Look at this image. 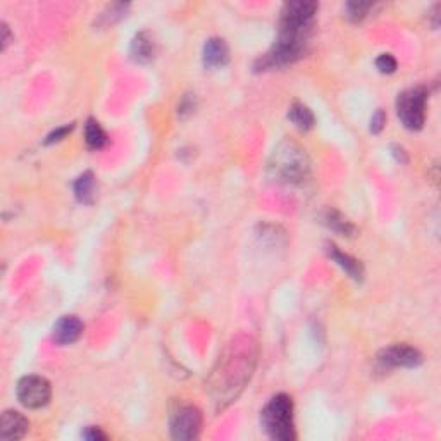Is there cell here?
I'll return each mask as SVG.
<instances>
[{
	"label": "cell",
	"instance_id": "obj_11",
	"mask_svg": "<svg viewBox=\"0 0 441 441\" xmlns=\"http://www.w3.org/2000/svg\"><path fill=\"white\" fill-rule=\"evenodd\" d=\"M203 66L209 69L223 68L226 66L228 60H230V48H228L226 42L223 38H209L203 45L202 52Z\"/></svg>",
	"mask_w": 441,
	"mask_h": 441
},
{
	"label": "cell",
	"instance_id": "obj_20",
	"mask_svg": "<svg viewBox=\"0 0 441 441\" xmlns=\"http://www.w3.org/2000/svg\"><path fill=\"white\" fill-rule=\"evenodd\" d=\"M73 129H75V124H64V126H60V128L54 129V132L48 134L47 140H45V144L51 145V144H57V142L64 140V138H66L68 134L73 132Z\"/></svg>",
	"mask_w": 441,
	"mask_h": 441
},
{
	"label": "cell",
	"instance_id": "obj_24",
	"mask_svg": "<svg viewBox=\"0 0 441 441\" xmlns=\"http://www.w3.org/2000/svg\"><path fill=\"white\" fill-rule=\"evenodd\" d=\"M11 43V33H9V26L6 23H2V48L6 51L7 45Z\"/></svg>",
	"mask_w": 441,
	"mask_h": 441
},
{
	"label": "cell",
	"instance_id": "obj_2",
	"mask_svg": "<svg viewBox=\"0 0 441 441\" xmlns=\"http://www.w3.org/2000/svg\"><path fill=\"white\" fill-rule=\"evenodd\" d=\"M267 173L277 183L300 185L310 176V159L295 142H281L269 157Z\"/></svg>",
	"mask_w": 441,
	"mask_h": 441
},
{
	"label": "cell",
	"instance_id": "obj_23",
	"mask_svg": "<svg viewBox=\"0 0 441 441\" xmlns=\"http://www.w3.org/2000/svg\"><path fill=\"white\" fill-rule=\"evenodd\" d=\"M391 154H393V157L397 159V162H400V164H407V162H408L407 152H405V150H403V147L391 145Z\"/></svg>",
	"mask_w": 441,
	"mask_h": 441
},
{
	"label": "cell",
	"instance_id": "obj_5",
	"mask_svg": "<svg viewBox=\"0 0 441 441\" xmlns=\"http://www.w3.org/2000/svg\"><path fill=\"white\" fill-rule=\"evenodd\" d=\"M16 395H18L21 405L36 410V408H42L51 402L52 386L48 379H45L43 376L30 374L19 379Z\"/></svg>",
	"mask_w": 441,
	"mask_h": 441
},
{
	"label": "cell",
	"instance_id": "obj_4",
	"mask_svg": "<svg viewBox=\"0 0 441 441\" xmlns=\"http://www.w3.org/2000/svg\"><path fill=\"white\" fill-rule=\"evenodd\" d=\"M426 100L427 92L424 87L405 90L398 95L397 114L402 124L410 132L423 129L424 122H426Z\"/></svg>",
	"mask_w": 441,
	"mask_h": 441
},
{
	"label": "cell",
	"instance_id": "obj_12",
	"mask_svg": "<svg viewBox=\"0 0 441 441\" xmlns=\"http://www.w3.org/2000/svg\"><path fill=\"white\" fill-rule=\"evenodd\" d=\"M129 55L137 64H147L154 59L155 55V42L147 31H142L133 38L132 47H129Z\"/></svg>",
	"mask_w": 441,
	"mask_h": 441
},
{
	"label": "cell",
	"instance_id": "obj_3",
	"mask_svg": "<svg viewBox=\"0 0 441 441\" xmlns=\"http://www.w3.org/2000/svg\"><path fill=\"white\" fill-rule=\"evenodd\" d=\"M260 424L265 435L276 441L297 440L295 424H293V400L288 395L280 393L269 400L260 412Z\"/></svg>",
	"mask_w": 441,
	"mask_h": 441
},
{
	"label": "cell",
	"instance_id": "obj_10",
	"mask_svg": "<svg viewBox=\"0 0 441 441\" xmlns=\"http://www.w3.org/2000/svg\"><path fill=\"white\" fill-rule=\"evenodd\" d=\"M326 252H328L329 259L333 260L338 267H341L346 275L352 277V280L355 281L364 280V265L361 264V260L354 259L352 255L345 254V252H341L336 245L329 243V242L326 243Z\"/></svg>",
	"mask_w": 441,
	"mask_h": 441
},
{
	"label": "cell",
	"instance_id": "obj_17",
	"mask_svg": "<svg viewBox=\"0 0 441 441\" xmlns=\"http://www.w3.org/2000/svg\"><path fill=\"white\" fill-rule=\"evenodd\" d=\"M373 7L374 6L371 2H349L345 6V18L350 19L352 23H358L369 14Z\"/></svg>",
	"mask_w": 441,
	"mask_h": 441
},
{
	"label": "cell",
	"instance_id": "obj_22",
	"mask_svg": "<svg viewBox=\"0 0 441 441\" xmlns=\"http://www.w3.org/2000/svg\"><path fill=\"white\" fill-rule=\"evenodd\" d=\"M81 436H83V438L88 440V441H104V440H107V435H105V432L102 431L100 427H95V426L85 427L83 432H81Z\"/></svg>",
	"mask_w": 441,
	"mask_h": 441
},
{
	"label": "cell",
	"instance_id": "obj_6",
	"mask_svg": "<svg viewBox=\"0 0 441 441\" xmlns=\"http://www.w3.org/2000/svg\"><path fill=\"white\" fill-rule=\"evenodd\" d=\"M169 426L174 440H195L202 430V412L193 405H179L171 414Z\"/></svg>",
	"mask_w": 441,
	"mask_h": 441
},
{
	"label": "cell",
	"instance_id": "obj_21",
	"mask_svg": "<svg viewBox=\"0 0 441 441\" xmlns=\"http://www.w3.org/2000/svg\"><path fill=\"white\" fill-rule=\"evenodd\" d=\"M385 122H386V114L385 110L378 109L374 112L373 119H371V133L373 134H378L383 132V128H385Z\"/></svg>",
	"mask_w": 441,
	"mask_h": 441
},
{
	"label": "cell",
	"instance_id": "obj_16",
	"mask_svg": "<svg viewBox=\"0 0 441 441\" xmlns=\"http://www.w3.org/2000/svg\"><path fill=\"white\" fill-rule=\"evenodd\" d=\"M85 142H87L88 149H92V150L104 149L109 142L107 133L104 132L100 122L92 119V117H90V119L87 121V124H85Z\"/></svg>",
	"mask_w": 441,
	"mask_h": 441
},
{
	"label": "cell",
	"instance_id": "obj_18",
	"mask_svg": "<svg viewBox=\"0 0 441 441\" xmlns=\"http://www.w3.org/2000/svg\"><path fill=\"white\" fill-rule=\"evenodd\" d=\"M197 110V99L195 95L188 93V95L183 97L178 104V117L179 119H188L190 116H193V112Z\"/></svg>",
	"mask_w": 441,
	"mask_h": 441
},
{
	"label": "cell",
	"instance_id": "obj_15",
	"mask_svg": "<svg viewBox=\"0 0 441 441\" xmlns=\"http://www.w3.org/2000/svg\"><path fill=\"white\" fill-rule=\"evenodd\" d=\"M75 195L78 202L88 203V206L93 203V200H95V176H93L92 171H87L76 179Z\"/></svg>",
	"mask_w": 441,
	"mask_h": 441
},
{
	"label": "cell",
	"instance_id": "obj_8",
	"mask_svg": "<svg viewBox=\"0 0 441 441\" xmlns=\"http://www.w3.org/2000/svg\"><path fill=\"white\" fill-rule=\"evenodd\" d=\"M83 322L78 319L76 316H64L55 322L54 328H52V340L57 345H71L80 340V336L83 334Z\"/></svg>",
	"mask_w": 441,
	"mask_h": 441
},
{
	"label": "cell",
	"instance_id": "obj_9",
	"mask_svg": "<svg viewBox=\"0 0 441 441\" xmlns=\"http://www.w3.org/2000/svg\"><path fill=\"white\" fill-rule=\"evenodd\" d=\"M28 430H30V423L24 418L21 412L16 410H6L0 419V438L12 441L21 440L26 436Z\"/></svg>",
	"mask_w": 441,
	"mask_h": 441
},
{
	"label": "cell",
	"instance_id": "obj_1",
	"mask_svg": "<svg viewBox=\"0 0 441 441\" xmlns=\"http://www.w3.org/2000/svg\"><path fill=\"white\" fill-rule=\"evenodd\" d=\"M316 2H288L281 11L280 31L271 51L255 63V71L285 68L297 63L307 52L316 12Z\"/></svg>",
	"mask_w": 441,
	"mask_h": 441
},
{
	"label": "cell",
	"instance_id": "obj_19",
	"mask_svg": "<svg viewBox=\"0 0 441 441\" xmlns=\"http://www.w3.org/2000/svg\"><path fill=\"white\" fill-rule=\"evenodd\" d=\"M376 68L383 75H393L397 71V59L391 54H381L376 59Z\"/></svg>",
	"mask_w": 441,
	"mask_h": 441
},
{
	"label": "cell",
	"instance_id": "obj_14",
	"mask_svg": "<svg viewBox=\"0 0 441 441\" xmlns=\"http://www.w3.org/2000/svg\"><path fill=\"white\" fill-rule=\"evenodd\" d=\"M288 119L295 124V128L302 129V132H309V129L314 128L316 124V117H314V112L310 110L307 105L300 104V102H295L288 110Z\"/></svg>",
	"mask_w": 441,
	"mask_h": 441
},
{
	"label": "cell",
	"instance_id": "obj_13",
	"mask_svg": "<svg viewBox=\"0 0 441 441\" xmlns=\"http://www.w3.org/2000/svg\"><path fill=\"white\" fill-rule=\"evenodd\" d=\"M321 219L326 228H329L331 231L338 233V235L341 236H354L355 233H357V228L354 226L352 220L346 219L340 211L328 209L324 214H322Z\"/></svg>",
	"mask_w": 441,
	"mask_h": 441
},
{
	"label": "cell",
	"instance_id": "obj_7",
	"mask_svg": "<svg viewBox=\"0 0 441 441\" xmlns=\"http://www.w3.org/2000/svg\"><path fill=\"white\" fill-rule=\"evenodd\" d=\"M378 362L385 367H418L423 364V354L414 346L405 345H391L383 349L378 354Z\"/></svg>",
	"mask_w": 441,
	"mask_h": 441
}]
</instances>
